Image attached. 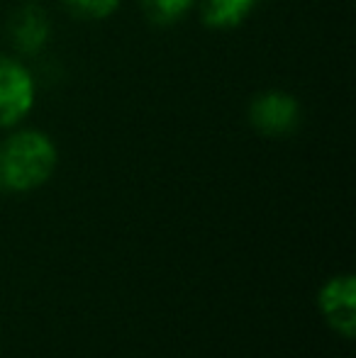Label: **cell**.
<instances>
[{"label": "cell", "instance_id": "6da1fadb", "mask_svg": "<svg viewBox=\"0 0 356 358\" xmlns=\"http://www.w3.org/2000/svg\"><path fill=\"white\" fill-rule=\"evenodd\" d=\"M57 169V146L47 134L24 129L0 144V190L27 193L47 183Z\"/></svg>", "mask_w": 356, "mask_h": 358}, {"label": "cell", "instance_id": "7a4b0ae2", "mask_svg": "<svg viewBox=\"0 0 356 358\" xmlns=\"http://www.w3.org/2000/svg\"><path fill=\"white\" fill-rule=\"evenodd\" d=\"M34 105V80L22 64L0 57V127L17 124Z\"/></svg>", "mask_w": 356, "mask_h": 358}, {"label": "cell", "instance_id": "3957f363", "mask_svg": "<svg viewBox=\"0 0 356 358\" xmlns=\"http://www.w3.org/2000/svg\"><path fill=\"white\" fill-rule=\"evenodd\" d=\"M249 120L266 137H283V134H290L298 127L300 105L293 95L280 93V90H269V93H262L252 100Z\"/></svg>", "mask_w": 356, "mask_h": 358}, {"label": "cell", "instance_id": "277c9868", "mask_svg": "<svg viewBox=\"0 0 356 358\" xmlns=\"http://www.w3.org/2000/svg\"><path fill=\"white\" fill-rule=\"evenodd\" d=\"M320 310L334 331L352 339L356 334V280L352 275L329 280L320 290Z\"/></svg>", "mask_w": 356, "mask_h": 358}, {"label": "cell", "instance_id": "5b68a950", "mask_svg": "<svg viewBox=\"0 0 356 358\" xmlns=\"http://www.w3.org/2000/svg\"><path fill=\"white\" fill-rule=\"evenodd\" d=\"M10 37L22 54H37L49 39V17L39 5H24L10 20Z\"/></svg>", "mask_w": 356, "mask_h": 358}, {"label": "cell", "instance_id": "8992f818", "mask_svg": "<svg viewBox=\"0 0 356 358\" xmlns=\"http://www.w3.org/2000/svg\"><path fill=\"white\" fill-rule=\"evenodd\" d=\"M252 5H254V0H208L203 10L205 22L218 29L234 27V24H239L247 17Z\"/></svg>", "mask_w": 356, "mask_h": 358}, {"label": "cell", "instance_id": "52a82bcc", "mask_svg": "<svg viewBox=\"0 0 356 358\" xmlns=\"http://www.w3.org/2000/svg\"><path fill=\"white\" fill-rule=\"evenodd\" d=\"M142 5H144V13H147V17L152 20V22L171 24L188 13L193 0H142Z\"/></svg>", "mask_w": 356, "mask_h": 358}, {"label": "cell", "instance_id": "ba28073f", "mask_svg": "<svg viewBox=\"0 0 356 358\" xmlns=\"http://www.w3.org/2000/svg\"><path fill=\"white\" fill-rule=\"evenodd\" d=\"M73 15L88 20H103L110 17L120 8V0H64Z\"/></svg>", "mask_w": 356, "mask_h": 358}]
</instances>
